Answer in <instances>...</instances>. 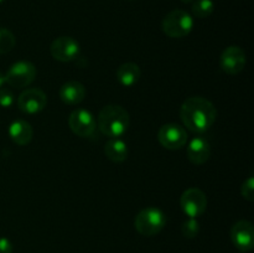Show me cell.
<instances>
[{"mask_svg": "<svg viewBox=\"0 0 254 253\" xmlns=\"http://www.w3.org/2000/svg\"><path fill=\"white\" fill-rule=\"evenodd\" d=\"M34 135V129L29 122L24 119H17L12 122L9 126V136L17 145H26L31 141Z\"/></svg>", "mask_w": 254, "mask_h": 253, "instance_id": "obj_15", "label": "cell"}, {"mask_svg": "<svg viewBox=\"0 0 254 253\" xmlns=\"http://www.w3.org/2000/svg\"><path fill=\"white\" fill-rule=\"evenodd\" d=\"M180 117L189 130L200 134L213 126L217 118V109L205 97H189L181 106Z\"/></svg>", "mask_w": 254, "mask_h": 253, "instance_id": "obj_1", "label": "cell"}, {"mask_svg": "<svg viewBox=\"0 0 254 253\" xmlns=\"http://www.w3.org/2000/svg\"><path fill=\"white\" fill-rule=\"evenodd\" d=\"M181 232H183L184 237L189 238V240L195 238L198 235V232H200V223H198V221L196 218L189 217V220H186L183 223Z\"/></svg>", "mask_w": 254, "mask_h": 253, "instance_id": "obj_20", "label": "cell"}, {"mask_svg": "<svg viewBox=\"0 0 254 253\" xmlns=\"http://www.w3.org/2000/svg\"><path fill=\"white\" fill-rule=\"evenodd\" d=\"M166 216L160 208L158 207H146L141 210L134 220V227L140 235L145 237L155 236L165 227Z\"/></svg>", "mask_w": 254, "mask_h": 253, "instance_id": "obj_3", "label": "cell"}, {"mask_svg": "<svg viewBox=\"0 0 254 253\" xmlns=\"http://www.w3.org/2000/svg\"><path fill=\"white\" fill-rule=\"evenodd\" d=\"M193 27V17L185 10L176 9L169 12L161 21V29L171 39L188 36Z\"/></svg>", "mask_w": 254, "mask_h": 253, "instance_id": "obj_4", "label": "cell"}, {"mask_svg": "<svg viewBox=\"0 0 254 253\" xmlns=\"http://www.w3.org/2000/svg\"><path fill=\"white\" fill-rule=\"evenodd\" d=\"M241 193H242L243 198H246L247 201H252L254 200V179L253 176H250L247 180L243 183L242 189H241Z\"/></svg>", "mask_w": 254, "mask_h": 253, "instance_id": "obj_21", "label": "cell"}, {"mask_svg": "<svg viewBox=\"0 0 254 253\" xmlns=\"http://www.w3.org/2000/svg\"><path fill=\"white\" fill-rule=\"evenodd\" d=\"M188 159L192 164L201 165L205 164L211 156V146L206 139L196 136L190 141L188 146Z\"/></svg>", "mask_w": 254, "mask_h": 253, "instance_id": "obj_13", "label": "cell"}, {"mask_svg": "<svg viewBox=\"0 0 254 253\" xmlns=\"http://www.w3.org/2000/svg\"><path fill=\"white\" fill-rule=\"evenodd\" d=\"M140 68L134 62H127L121 64L117 69V79L124 87H131L140 79Z\"/></svg>", "mask_w": 254, "mask_h": 253, "instance_id": "obj_16", "label": "cell"}, {"mask_svg": "<svg viewBox=\"0 0 254 253\" xmlns=\"http://www.w3.org/2000/svg\"><path fill=\"white\" fill-rule=\"evenodd\" d=\"M47 104V96L39 88H27L17 98V107L26 114H36L44 111Z\"/></svg>", "mask_w": 254, "mask_h": 253, "instance_id": "obj_12", "label": "cell"}, {"mask_svg": "<svg viewBox=\"0 0 254 253\" xmlns=\"http://www.w3.org/2000/svg\"><path fill=\"white\" fill-rule=\"evenodd\" d=\"M81 47L78 41L71 36H60L52 41L50 52L57 61L69 62L78 57Z\"/></svg>", "mask_w": 254, "mask_h": 253, "instance_id": "obj_9", "label": "cell"}, {"mask_svg": "<svg viewBox=\"0 0 254 253\" xmlns=\"http://www.w3.org/2000/svg\"><path fill=\"white\" fill-rule=\"evenodd\" d=\"M36 67L30 61H17L10 66L5 73L6 83L14 88H25L34 82L36 77Z\"/></svg>", "mask_w": 254, "mask_h": 253, "instance_id": "obj_5", "label": "cell"}, {"mask_svg": "<svg viewBox=\"0 0 254 253\" xmlns=\"http://www.w3.org/2000/svg\"><path fill=\"white\" fill-rule=\"evenodd\" d=\"M68 126L71 130L81 138L91 136L97 128L93 114L84 108H77L69 114Z\"/></svg>", "mask_w": 254, "mask_h": 253, "instance_id": "obj_8", "label": "cell"}, {"mask_svg": "<svg viewBox=\"0 0 254 253\" xmlns=\"http://www.w3.org/2000/svg\"><path fill=\"white\" fill-rule=\"evenodd\" d=\"M130 117L129 113L118 104H108L98 114L99 130L109 138H119L123 135L129 128Z\"/></svg>", "mask_w": 254, "mask_h": 253, "instance_id": "obj_2", "label": "cell"}, {"mask_svg": "<svg viewBox=\"0 0 254 253\" xmlns=\"http://www.w3.org/2000/svg\"><path fill=\"white\" fill-rule=\"evenodd\" d=\"M158 140L164 148L169 150H179L184 148L188 141V133L180 124H164L158 131Z\"/></svg>", "mask_w": 254, "mask_h": 253, "instance_id": "obj_7", "label": "cell"}, {"mask_svg": "<svg viewBox=\"0 0 254 253\" xmlns=\"http://www.w3.org/2000/svg\"><path fill=\"white\" fill-rule=\"evenodd\" d=\"M6 83V78H5V74L0 72V88H2V86Z\"/></svg>", "mask_w": 254, "mask_h": 253, "instance_id": "obj_24", "label": "cell"}, {"mask_svg": "<svg viewBox=\"0 0 254 253\" xmlns=\"http://www.w3.org/2000/svg\"><path fill=\"white\" fill-rule=\"evenodd\" d=\"M231 240L241 252H250L254 247L253 223L247 220H240L231 228Z\"/></svg>", "mask_w": 254, "mask_h": 253, "instance_id": "obj_10", "label": "cell"}, {"mask_svg": "<svg viewBox=\"0 0 254 253\" xmlns=\"http://www.w3.org/2000/svg\"><path fill=\"white\" fill-rule=\"evenodd\" d=\"M15 97L12 92L7 88H0V107L10 108L14 104Z\"/></svg>", "mask_w": 254, "mask_h": 253, "instance_id": "obj_22", "label": "cell"}, {"mask_svg": "<svg viewBox=\"0 0 254 253\" xmlns=\"http://www.w3.org/2000/svg\"><path fill=\"white\" fill-rule=\"evenodd\" d=\"M0 253H12V243L7 238H0Z\"/></svg>", "mask_w": 254, "mask_h": 253, "instance_id": "obj_23", "label": "cell"}, {"mask_svg": "<svg viewBox=\"0 0 254 253\" xmlns=\"http://www.w3.org/2000/svg\"><path fill=\"white\" fill-rule=\"evenodd\" d=\"M215 10V4L212 0H195L191 7L193 16L198 17V19H205L208 17Z\"/></svg>", "mask_w": 254, "mask_h": 253, "instance_id": "obj_18", "label": "cell"}, {"mask_svg": "<svg viewBox=\"0 0 254 253\" xmlns=\"http://www.w3.org/2000/svg\"><path fill=\"white\" fill-rule=\"evenodd\" d=\"M16 44L14 34L10 30L0 27V54H7L11 51Z\"/></svg>", "mask_w": 254, "mask_h": 253, "instance_id": "obj_19", "label": "cell"}, {"mask_svg": "<svg viewBox=\"0 0 254 253\" xmlns=\"http://www.w3.org/2000/svg\"><path fill=\"white\" fill-rule=\"evenodd\" d=\"M181 210L190 218H197L205 213L207 207V197L202 190L190 188L184 191L180 198Z\"/></svg>", "mask_w": 254, "mask_h": 253, "instance_id": "obj_6", "label": "cell"}, {"mask_svg": "<svg viewBox=\"0 0 254 253\" xmlns=\"http://www.w3.org/2000/svg\"><path fill=\"white\" fill-rule=\"evenodd\" d=\"M2 1H4V0H0V4H1V2H2Z\"/></svg>", "mask_w": 254, "mask_h": 253, "instance_id": "obj_26", "label": "cell"}, {"mask_svg": "<svg viewBox=\"0 0 254 253\" xmlns=\"http://www.w3.org/2000/svg\"><path fill=\"white\" fill-rule=\"evenodd\" d=\"M104 154L114 163H122L128 158V145L119 138H111L104 146Z\"/></svg>", "mask_w": 254, "mask_h": 253, "instance_id": "obj_17", "label": "cell"}, {"mask_svg": "<svg viewBox=\"0 0 254 253\" xmlns=\"http://www.w3.org/2000/svg\"><path fill=\"white\" fill-rule=\"evenodd\" d=\"M181 1H183L184 4H190V2H193L195 0H181Z\"/></svg>", "mask_w": 254, "mask_h": 253, "instance_id": "obj_25", "label": "cell"}, {"mask_svg": "<svg viewBox=\"0 0 254 253\" xmlns=\"http://www.w3.org/2000/svg\"><path fill=\"white\" fill-rule=\"evenodd\" d=\"M86 97V88L78 81H69L62 84L60 88V98L64 103L69 106H76L81 103Z\"/></svg>", "mask_w": 254, "mask_h": 253, "instance_id": "obj_14", "label": "cell"}, {"mask_svg": "<svg viewBox=\"0 0 254 253\" xmlns=\"http://www.w3.org/2000/svg\"><path fill=\"white\" fill-rule=\"evenodd\" d=\"M247 63L246 52L240 46H228L221 54L220 64L223 72L227 74H238L245 69Z\"/></svg>", "mask_w": 254, "mask_h": 253, "instance_id": "obj_11", "label": "cell"}]
</instances>
